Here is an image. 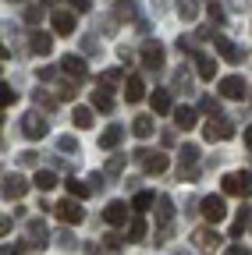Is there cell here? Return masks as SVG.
Returning a JSON list of instances; mask_svg holds the SVG:
<instances>
[{
	"instance_id": "cell-11",
	"label": "cell",
	"mask_w": 252,
	"mask_h": 255,
	"mask_svg": "<svg viewBox=\"0 0 252 255\" xmlns=\"http://www.w3.org/2000/svg\"><path fill=\"white\" fill-rule=\"evenodd\" d=\"M53 213H57V220H60V223H82V216H85V213H82V206H78L75 199L57 202V206H53Z\"/></svg>"
},
{
	"instance_id": "cell-50",
	"label": "cell",
	"mask_w": 252,
	"mask_h": 255,
	"mask_svg": "<svg viewBox=\"0 0 252 255\" xmlns=\"http://www.w3.org/2000/svg\"><path fill=\"white\" fill-rule=\"evenodd\" d=\"M103 245H107V248H114V252H117V248H121V234H107V238H103Z\"/></svg>"
},
{
	"instance_id": "cell-20",
	"label": "cell",
	"mask_w": 252,
	"mask_h": 255,
	"mask_svg": "<svg viewBox=\"0 0 252 255\" xmlns=\"http://www.w3.org/2000/svg\"><path fill=\"white\" fill-rule=\"evenodd\" d=\"M192 85H196V75L188 71V68H178V71H174V92L192 96Z\"/></svg>"
},
{
	"instance_id": "cell-34",
	"label": "cell",
	"mask_w": 252,
	"mask_h": 255,
	"mask_svg": "<svg viewBox=\"0 0 252 255\" xmlns=\"http://www.w3.org/2000/svg\"><path fill=\"white\" fill-rule=\"evenodd\" d=\"M57 149L64 152V156H78V152H82V145H78L75 135H60V138H57Z\"/></svg>"
},
{
	"instance_id": "cell-30",
	"label": "cell",
	"mask_w": 252,
	"mask_h": 255,
	"mask_svg": "<svg viewBox=\"0 0 252 255\" xmlns=\"http://www.w3.org/2000/svg\"><path fill=\"white\" fill-rule=\"evenodd\" d=\"M249 231V202L238 209V216H235V223H231V238H242Z\"/></svg>"
},
{
	"instance_id": "cell-23",
	"label": "cell",
	"mask_w": 252,
	"mask_h": 255,
	"mask_svg": "<svg viewBox=\"0 0 252 255\" xmlns=\"http://www.w3.org/2000/svg\"><path fill=\"white\" fill-rule=\"evenodd\" d=\"M171 117H174V124L181 128V131L196 128V110H192V107H174V110H171Z\"/></svg>"
},
{
	"instance_id": "cell-46",
	"label": "cell",
	"mask_w": 252,
	"mask_h": 255,
	"mask_svg": "<svg viewBox=\"0 0 252 255\" xmlns=\"http://www.w3.org/2000/svg\"><path fill=\"white\" fill-rule=\"evenodd\" d=\"M103 85H110V82H121V68H107V75L100 78Z\"/></svg>"
},
{
	"instance_id": "cell-35",
	"label": "cell",
	"mask_w": 252,
	"mask_h": 255,
	"mask_svg": "<svg viewBox=\"0 0 252 255\" xmlns=\"http://www.w3.org/2000/svg\"><path fill=\"white\" fill-rule=\"evenodd\" d=\"M146 238V220L142 216H128V241H142Z\"/></svg>"
},
{
	"instance_id": "cell-43",
	"label": "cell",
	"mask_w": 252,
	"mask_h": 255,
	"mask_svg": "<svg viewBox=\"0 0 252 255\" xmlns=\"http://www.w3.org/2000/svg\"><path fill=\"white\" fill-rule=\"evenodd\" d=\"M82 53H100V43H96V36H82Z\"/></svg>"
},
{
	"instance_id": "cell-15",
	"label": "cell",
	"mask_w": 252,
	"mask_h": 255,
	"mask_svg": "<svg viewBox=\"0 0 252 255\" xmlns=\"http://www.w3.org/2000/svg\"><path fill=\"white\" fill-rule=\"evenodd\" d=\"M199 163V145H181L178 149V174L188 177V167Z\"/></svg>"
},
{
	"instance_id": "cell-45",
	"label": "cell",
	"mask_w": 252,
	"mask_h": 255,
	"mask_svg": "<svg viewBox=\"0 0 252 255\" xmlns=\"http://www.w3.org/2000/svg\"><path fill=\"white\" fill-rule=\"evenodd\" d=\"M28 231H32V238H43L46 234V223L43 220H32V223H28Z\"/></svg>"
},
{
	"instance_id": "cell-38",
	"label": "cell",
	"mask_w": 252,
	"mask_h": 255,
	"mask_svg": "<svg viewBox=\"0 0 252 255\" xmlns=\"http://www.w3.org/2000/svg\"><path fill=\"white\" fill-rule=\"evenodd\" d=\"M206 11H210V18H213V25H224V21H228V14H224V4H217V0H213V4H210Z\"/></svg>"
},
{
	"instance_id": "cell-51",
	"label": "cell",
	"mask_w": 252,
	"mask_h": 255,
	"mask_svg": "<svg viewBox=\"0 0 252 255\" xmlns=\"http://www.w3.org/2000/svg\"><path fill=\"white\" fill-rule=\"evenodd\" d=\"M224 255H249V248H245V245H231Z\"/></svg>"
},
{
	"instance_id": "cell-52",
	"label": "cell",
	"mask_w": 252,
	"mask_h": 255,
	"mask_svg": "<svg viewBox=\"0 0 252 255\" xmlns=\"http://www.w3.org/2000/svg\"><path fill=\"white\" fill-rule=\"evenodd\" d=\"M71 7H75V11H89V7H92V0H71Z\"/></svg>"
},
{
	"instance_id": "cell-56",
	"label": "cell",
	"mask_w": 252,
	"mask_h": 255,
	"mask_svg": "<svg viewBox=\"0 0 252 255\" xmlns=\"http://www.w3.org/2000/svg\"><path fill=\"white\" fill-rule=\"evenodd\" d=\"M174 255H188V252H174Z\"/></svg>"
},
{
	"instance_id": "cell-40",
	"label": "cell",
	"mask_w": 252,
	"mask_h": 255,
	"mask_svg": "<svg viewBox=\"0 0 252 255\" xmlns=\"http://www.w3.org/2000/svg\"><path fill=\"white\" fill-rule=\"evenodd\" d=\"M199 107H203V114H210V117H220V103L213 100V96H203V103H199Z\"/></svg>"
},
{
	"instance_id": "cell-37",
	"label": "cell",
	"mask_w": 252,
	"mask_h": 255,
	"mask_svg": "<svg viewBox=\"0 0 252 255\" xmlns=\"http://www.w3.org/2000/svg\"><path fill=\"white\" fill-rule=\"evenodd\" d=\"M21 18H25V25H39V21H43V7H32V4H28V7L21 11Z\"/></svg>"
},
{
	"instance_id": "cell-19",
	"label": "cell",
	"mask_w": 252,
	"mask_h": 255,
	"mask_svg": "<svg viewBox=\"0 0 252 255\" xmlns=\"http://www.w3.org/2000/svg\"><path fill=\"white\" fill-rule=\"evenodd\" d=\"M28 39H32V43H28V50H32L36 57H46V53L53 50V36H46V32H32Z\"/></svg>"
},
{
	"instance_id": "cell-36",
	"label": "cell",
	"mask_w": 252,
	"mask_h": 255,
	"mask_svg": "<svg viewBox=\"0 0 252 255\" xmlns=\"http://www.w3.org/2000/svg\"><path fill=\"white\" fill-rule=\"evenodd\" d=\"M153 199H156L153 191H139V195H135V202H132V206H135V216H139V213H146V209L153 206Z\"/></svg>"
},
{
	"instance_id": "cell-26",
	"label": "cell",
	"mask_w": 252,
	"mask_h": 255,
	"mask_svg": "<svg viewBox=\"0 0 252 255\" xmlns=\"http://www.w3.org/2000/svg\"><path fill=\"white\" fill-rule=\"evenodd\" d=\"M124 163H128V152H114V156L107 159V167H103L100 174H103V177H117V174L124 170Z\"/></svg>"
},
{
	"instance_id": "cell-5",
	"label": "cell",
	"mask_w": 252,
	"mask_h": 255,
	"mask_svg": "<svg viewBox=\"0 0 252 255\" xmlns=\"http://www.w3.org/2000/svg\"><path fill=\"white\" fill-rule=\"evenodd\" d=\"M199 213L206 216V223H213V227H217V223L228 216V202H224V195H206V199L199 202Z\"/></svg>"
},
{
	"instance_id": "cell-22",
	"label": "cell",
	"mask_w": 252,
	"mask_h": 255,
	"mask_svg": "<svg viewBox=\"0 0 252 255\" xmlns=\"http://www.w3.org/2000/svg\"><path fill=\"white\" fill-rule=\"evenodd\" d=\"M142 96H146V82H142L139 75H132L128 82H124V100H128V103H139Z\"/></svg>"
},
{
	"instance_id": "cell-9",
	"label": "cell",
	"mask_w": 252,
	"mask_h": 255,
	"mask_svg": "<svg viewBox=\"0 0 252 255\" xmlns=\"http://www.w3.org/2000/svg\"><path fill=\"white\" fill-rule=\"evenodd\" d=\"M224 195H249V170H231L224 177Z\"/></svg>"
},
{
	"instance_id": "cell-17",
	"label": "cell",
	"mask_w": 252,
	"mask_h": 255,
	"mask_svg": "<svg viewBox=\"0 0 252 255\" xmlns=\"http://www.w3.org/2000/svg\"><path fill=\"white\" fill-rule=\"evenodd\" d=\"M153 213H156V223H171V216H174V202H171V195H156L153 199Z\"/></svg>"
},
{
	"instance_id": "cell-2",
	"label": "cell",
	"mask_w": 252,
	"mask_h": 255,
	"mask_svg": "<svg viewBox=\"0 0 252 255\" xmlns=\"http://www.w3.org/2000/svg\"><path fill=\"white\" fill-rule=\"evenodd\" d=\"M28 188H32V184H28V177H21V174H4V181H0V195H4L7 202H21Z\"/></svg>"
},
{
	"instance_id": "cell-44",
	"label": "cell",
	"mask_w": 252,
	"mask_h": 255,
	"mask_svg": "<svg viewBox=\"0 0 252 255\" xmlns=\"http://www.w3.org/2000/svg\"><path fill=\"white\" fill-rule=\"evenodd\" d=\"M57 245H60V248H75L78 241L71 238V231H60V234H57Z\"/></svg>"
},
{
	"instance_id": "cell-31",
	"label": "cell",
	"mask_w": 252,
	"mask_h": 255,
	"mask_svg": "<svg viewBox=\"0 0 252 255\" xmlns=\"http://www.w3.org/2000/svg\"><path fill=\"white\" fill-rule=\"evenodd\" d=\"M71 124L78 128V131L92 128V110H89V107H75V114H71Z\"/></svg>"
},
{
	"instance_id": "cell-54",
	"label": "cell",
	"mask_w": 252,
	"mask_h": 255,
	"mask_svg": "<svg viewBox=\"0 0 252 255\" xmlns=\"http://www.w3.org/2000/svg\"><path fill=\"white\" fill-rule=\"evenodd\" d=\"M0 60H7V46L4 43H0Z\"/></svg>"
},
{
	"instance_id": "cell-10",
	"label": "cell",
	"mask_w": 252,
	"mask_h": 255,
	"mask_svg": "<svg viewBox=\"0 0 252 255\" xmlns=\"http://www.w3.org/2000/svg\"><path fill=\"white\" fill-rule=\"evenodd\" d=\"M128 202H121V199H114V202H107L103 206V220L110 223V227H121V223H128Z\"/></svg>"
},
{
	"instance_id": "cell-32",
	"label": "cell",
	"mask_w": 252,
	"mask_h": 255,
	"mask_svg": "<svg viewBox=\"0 0 252 255\" xmlns=\"http://www.w3.org/2000/svg\"><path fill=\"white\" fill-rule=\"evenodd\" d=\"M32 100H36L46 114H53V110H57V96H53V92H46V89H36V92H32Z\"/></svg>"
},
{
	"instance_id": "cell-42",
	"label": "cell",
	"mask_w": 252,
	"mask_h": 255,
	"mask_svg": "<svg viewBox=\"0 0 252 255\" xmlns=\"http://www.w3.org/2000/svg\"><path fill=\"white\" fill-rule=\"evenodd\" d=\"M103 184H107V181H103V174L96 170V174H89V184H85V188H89V195H92V191H100Z\"/></svg>"
},
{
	"instance_id": "cell-6",
	"label": "cell",
	"mask_w": 252,
	"mask_h": 255,
	"mask_svg": "<svg viewBox=\"0 0 252 255\" xmlns=\"http://www.w3.org/2000/svg\"><path fill=\"white\" fill-rule=\"evenodd\" d=\"M220 241H224V238L217 234V227H199V231L192 234V245H196V248H199L203 255H217Z\"/></svg>"
},
{
	"instance_id": "cell-55",
	"label": "cell",
	"mask_w": 252,
	"mask_h": 255,
	"mask_svg": "<svg viewBox=\"0 0 252 255\" xmlns=\"http://www.w3.org/2000/svg\"><path fill=\"white\" fill-rule=\"evenodd\" d=\"M231 4H235V7H242V4H249V0H231Z\"/></svg>"
},
{
	"instance_id": "cell-49",
	"label": "cell",
	"mask_w": 252,
	"mask_h": 255,
	"mask_svg": "<svg viewBox=\"0 0 252 255\" xmlns=\"http://www.w3.org/2000/svg\"><path fill=\"white\" fill-rule=\"evenodd\" d=\"M57 100H75V85H71V82L60 85V96H57Z\"/></svg>"
},
{
	"instance_id": "cell-1",
	"label": "cell",
	"mask_w": 252,
	"mask_h": 255,
	"mask_svg": "<svg viewBox=\"0 0 252 255\" xmlns=\"http://www.w3.org/2000/svg\"><path fill=\"white\" fill-rule=\"evenodd\" d=\"M18 131H21L28 142H39V138H46L50 124H46V117H43V114H36V110H25V114L18 117Z\"/></svg>"
},
{
	"instance_id": "cell-25",
	"label": "cell",
	"mask_w": 252,
	"mask_h": 255,
	"mask_svg": "<svg viewBox=\"0 0 252 255\" xmlns=\"http://www.w3.org/2000/svg\"><path fill=\"white\" fill-rule=\"evenodd\" d=\"M139 14V4L135 0H117V7H114V25L117 21H132Z\"/></svg>"
},
{
	"instance_id": "cell-53",
	"label": "cell",
	"mask_w": 252,
	"mask_h": 255,
	"mask_svg": "<svg viewBox=\"0 0 252 255\" xmlns=\"http://www.w3.org/2000/svg\"><path fill=\"white\" fill-rule=\"evenodd\" d=\"M11 231V216H0V238H4Z\"/></svg>"
},
{
	"instance_id": "cell-4",
	"label": "cell",
	"mask_w": 252,
	"mask_h": 255,
	"mask_svg": "<svg viewBox=\"0 0 252 255\" xmlns=\"http://www.w3.org/2000/svg\"><path fill=\"white\" fill-rule=\"evenodd\" d=\"M217 92L224 96V100H249V82L242 75H228V78H220Z\"/></svg>"
},
{
	"instance_id": "cell-47",
	"label": "cell",
	"mask_w": 252,
	"mask_h": 255,
	"mask_svg": "<svg viewBox=\"0 0 252 255\" xmlns=\"http://www.w3.org/2000/svg\"><path fill=\"white\" fill-rule=\"evenodd\" d=\"M36 75H39L43 82H53V78H57V68H50V64H46V68H39Z\"/></svg>"
},
{
	"instance_id": "cell-18",
	"label": "cell",
	"mask_w": 252,
	"mask_h": 255,
	"mask_svg": "<svg viewBox=\"0 0 252 255\" xmlns=\"http://www.w3.org/2000/svg\"><path fill=\"white\" fill-rule=\"evenodd\" d=\"M149 103H153V110L160 114V117L174 110V100H171V92H167V89H153V92H149Z\"/></svg>"
},
{
	"instance_id": "cell-33",
	"label": "cell",
	"mask_w": 252,
	"mask_h": 255,
	"mask_svg": "<svg viewBox=\"0 0 252 255\" xmlns=\"http://www.w3.org/2000/svg\"><path fill=\"white\" fill-rule=\"evenodd\" d=\"M64 188H68V199H89V188H85V181H75V177H68L64 181Z\"/></svg>"
},
{
	"instance_id": "cell-13",
	"label": "cell",
	"mask_w": 252,
	"mask_h": 255,
	"mask_svg": "<svg viewBox=\"0 0 252 255\" xmlns=\"http://www.w3.org/2000/svg\"><path fill=\"white\" fill-rule=\"evenodd\" d=\"M89 110H100V114H110L114 110V92H110V85H96V92H92V107Z\"/></svg>"
},
{
	"instance_id": "cell-12",
	"label": "cell",
	"mask_w": 252,
	"mask_h": 255,
	"mask_svg": "<svg viewBox=\"0 0 252 255\" xmlns=\"http://www.w3.org/2000/svg\"><path fill=\"white\" fill-rule=\"evenodd\" d=\"M139 163L146 167V174L156 177V174H164V170L171 167V159H167V152H153V149H146V156L139 159Z\"/></svg>"
},
{
	"instance_id": "cell-29",
	"label": "cell",
	"mask_w": 252,
	"mask_h": 255,
	"mask_svg": "<svg viewBox=\"0 0 252 255\" xmlns=\"http://www.w3.org/2000/svg\"><path fill=\"white\" fill-rule=\"evenodd\" d=\"M28 184H36L39 191H53V188H57V174H53V170H36V177L28 181Z\"/></svg>"
},
{
	"instance_id": "cell-7",
	"label": "cell",
	"mask_w": 252,
	"mask_h": 255,
	"mask_svg": "<svg viewBox=\"0 0 252 255\" xmlns=\"http://www.w3.org/2000/svg\"><path fill=\"white\" fill-rule=\"evenodd\" d=\"M164 60H167V53H164V46L156 43V39H149V43L142 46V68H146V71H160Z\"/></svg>"
},
{
	"instance_id": "cell-28",
	"label": "cell",
	"mask_w": 252,
	"mask_h": 255,
	"mask_svg": "<svg viewBox=\"0 0 252 255\" xmlns=\"http://www.w3.org/2000/svg\"><path fill=\"white\" fill-rule=\"evenodd\" d=\"M196 75L199 78H213L217 75V60L206 57V53H196Z\"/></svg>"
},
{
	"instance_id": "cell-8",
	"label": "cell",
	"mask_w": 252,
	"mask_h": 255,
	"mask_svg": "<svg viewBox=\"0 0 252 255\" xmlns=\"http://www.w3.org/2000/svg\"><path fill=\"white\" fill-rule=\"evenodd\" d=\"M60 71H64L68 78H75V85H78V82H85V75H89V68H85V57L64 53V57H60Z\"/></svg>"
},
{
	"instance_id": "cell-48",
	"label": "cell",
	"mask_w": 252,
	"mask_h": 255,
	"mask_svg": "<svg viewBox=\"0 0 252 255\" xmlns=\"http://www.w3.org/2000/svg\"><path fill=\"white\" fill-rule=\"evenodd\" d=\"M171 234H174V231H171V223H167L164 231H156V238H153V241H156V245H164V241H171Z\"/></svg>"
},
{
	"instance_id": "cell-24",
	"label": "cell",
	"mask_w": 252,
	"mask_h": 255,
	"mask_svg": "<svg viewBox=\"0 0 252 255\" xmlns=\"http://www.w3.org/2000/svg\"><path fill=\"white\" fill-rule=\"evenodd\" d=\"M153 131H156V124H153L149 114H139V117L132 121V135H135V138H149Z\"/></svg>"
},
{
	"instance_id": "cell-3",
	"label": "cell",
	"mask_w": 252,
	"mask_h": 255,
	"mask_svg": "<svg viewBox=\"0 0 252 255\" xmlns=\"http://www.w3.org/2000/svg\"><path fill=\"white\" fill-rule=\"evenodd\" d=\"M203 138L206 142H228V138H235V124L228 117H210V124L203 128Z\"/></svg>"
},
{
	"instance_id": "cell-16",
	"label": "cell",
	"mask_w": 252,
	"mask_h": 255,
	"mask_svg": "<svg viewBox=\"0 0 252 255\" xmlns=\"http://www.w3.org/2000/svg\"><path fill=\"white\" fill-rule=\"evenodd\" d=\"M50 25H53L57 36H71V32H75V14L71 11H53L50 14Z\"/></svg>"
},
{
	"instance_id": "cell-27",
	"label": "cell",
	"mask_w": 252,
	"mask_h": 255,
	"mask_svg": "<svg viewBox=\"0 0 252 255\" xmlns=\"http://www.w3.org/2000/svg\"><path fill=\"white\" fill-rule=\"evenodd\" d=\"M178 4V18L181 21H196L199 18V0H174Z\"/></svg>"
},
{
	"instance_id": "cell-39",
	"label": "cell",
	"mask_w": 252,
	"mask_h": 255,
	"mask_svg": "<svg viewBox=\"0 0 252 255\" xmlns=\"http://www.w3.org/2000/svg\"><path fill=\"white\" fill-rule=\"evenodd\" d=\"M11 103H14V89H11L7 82H0V110L11 107Z\"/></svg>"
},
{
	"instance_id": "cell-21",
	"label": "cell",
	"mask_w": 252,
	"mask_h": 255,
	"mask_svg": "<svg viewBox=\"0 0 252 255\" xmlns=\"http://www.w3.org/2000/svg\"><path fill=\"white\" fill-rule=\"evenodd\" d=\"M121 138H124V128L121 124H110V128H103V135H100V149H117Z\"/></svg>"
},
{
	"instance_id": "cell-57",
	"label": "cell",
	"mask_w": 252,
	"mask_h": 255,
	"mask_svg": "<svg viewBox=\"0 0 252 255\" xmlns=\"http://www.w3.org/2000/svg\"><path fill=\"white\" fill-rule=\"evenodd\" d=\"M0 124H4V117H0Z\"/></svg>"
},
{
	"instance_id": "cell-14",
	"label": "cell",
	"mask_w": 252,
	"mask_h": 255,
	"mask_svg": "<svg viewBox=\"0 0 252 255\" xmlns=\"http://www.w3.org/2000/svg\"><path fill=\"white\" fill-rule=\"evenodd\" d=\"M213 46H217V53H220V57L231 60V64H238V60H242V50H238L228 36H220V32H213Z\"/></svg>"
},
{
	"instance_id": "cell-41",
	"label": "cell",
	"mask_w": 252,
	"mask_h": 255,
	"mask_svg": "<svg viewBox=\"0 0 252 255\" xmlns=\"http://www.w3.org/2000/svg\"><path fill=\"white\" fill-rule=\"evenodd\" d=\"M18 163H21V167H36V163H39V152H36V149H25V152L18 156Z\"/></svg>"
}]
</instances>
